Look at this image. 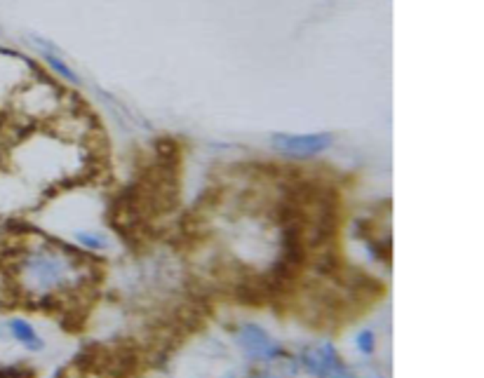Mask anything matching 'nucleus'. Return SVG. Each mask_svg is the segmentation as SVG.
I'll return each mask as SVG.
<instances>
[{
	"mask_svg": "<svg viewBox=\"0 0 484 378\" xmlns=\"http://www.w3.org/2000/svg\"><path fill=\"white\" fill-rule=\"evenodd\" d=\"M19 282L38 298L57 294L71 284V275L78 270V261L64 249V244L26 247L17 261Z\"/></svg>",
	"mask_w": 484,
	"mask_h": 378,
	"instance_id": "1",
	"label": "nucleus"
},
{
	"mask_svg": "<svg viewBox=\"0 0 484 378\" xmlns=\"http://www.w3.org/2000/svg\"><path fill=\"white\" fill-rule=\"evenodd\" d=\"M235 343L254 362H275L287 355L285 348L275 343V338L254 322H244L242 327L235 331Z\"/></svg>",
	"mask_w": 484,
	"mask_h": 378,
	"instance_id": "2",
	"label": "nucleus"
},
{
	"mask_svg": "<svg viewBox=\"0 0 484 378\" xmlns=\"http://www.w3.org/2000/svg\"><path fill=\"white\" fill-rule=\"evenodd\" d=\"M299 364L315 378H353L348 369L343 367L339 352L334 350L332 343H322L320 348L301 352Z\"/></svg>",
	"mask_w": 484,
	"mask_h": 378,
	"instance_id": "3",
	"label": "nucleus"
},
{
	"mask_svg": "<svg viewBox=\"0 0 484 378\" xmlns=\"http://www.w3.org/2000/svg\"><path fill=\"white\" fill-rule=\"evenodd\" d=\"M273 148L287 158H313L332 146V134H275Z\"/></svg>",
	"mask_w": 484,
	"mask_h": 378,
	"instance_id": "4",
	"label": "nucleus"
},
{
	"mask_svg": "<svg viewBox=\"0 0 484 378\" xmlns=\"http://www.w3.org/2000/svg\"><path fill=\"white\" fill-rule=\"evenodd\" d=\"M7 331H10V336L14 341L19 345H24V348L31 352H41L45 348V341L38 336V331L31 327V322H26V320H21V318L10 320L7 322Z\"/></svg>",
	"mask_w": 484,
	"mask_h": 378,
	"instance_id": "5",
	"label": "nucleus"
},
{
	"mask_svg": "<svg viewBox=\"0 0 484 378\" xmlns=\"http://www.w3.org/2000/svg\"><path fill=\"white\" fill-rule=\"evenodd\" d=\"M75 242L92 252H99V249H106V247H109V240H106L102 233H97V230H78V233H75Z\"/></svg>",
	"mask_w": 484,
	"mask_h": 378,
	"instance_id": "6",
	"label": "nucleus"
},
{
	"mask_svg": "<svg viewBox=\"0 0 484 378\" xmlns=\"http://www.w3.org/2000/svg\"><path fill=\"white\" fill-rule=\"evenodd\" d=\"M355 343H357L360 355H374V350H376V336H374V331L372 329L360 331Z\"/></svg>",
	"mask_w": 484,
	"mask_h": 378,
	"instance_id": "7",
	"label": "nucleus"
},
{
	"mask_svg": "<svg viewBox=\"0 0 484 378\" xmlns=\"http://www.w3.org/2000/svg\"><path fill=\"white\" fill-rule=\"evenodd\" d=\"M249 378H278V376H271V374H254V376H249Z\"/></svg>",
	"mask_w": 484,
	"mask_h": 378,
	"instance_id": "8",
	"label": "nucleus"
}]
</instances>
